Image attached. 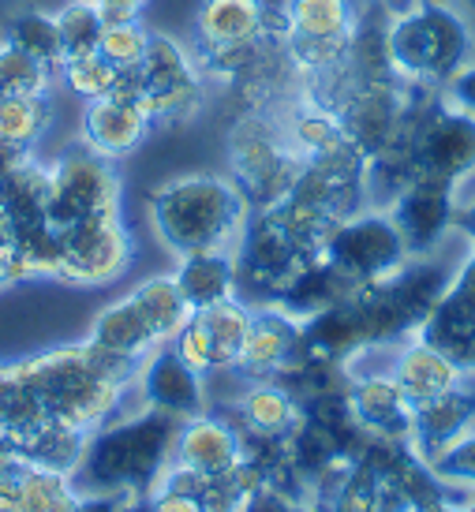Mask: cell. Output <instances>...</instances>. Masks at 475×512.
<instances>
[{"label": "cell", "instance_id": "37", "mask_svg": "<svg viewBox=\"0 0 475 512\" xmlns=\"http://www.w3.org/2000/svg\"><path fill=\"white\" fill-rule=\"evenodd\" d=\"M453 105H461V109H468V113H475V57L464 64L461 72L449 79V86L442 90Z\"/></svg>", "mask_w": 475, "mask_h": 512}, {"label": "cell", "instance_id": "29", "mask_svg": "<svg viewBox=\"0 0 475 512\" xmlns=\"http://www.w3.org/2000/svg\"><path fill=\"white\" fill-rule=\"evenodd\" d=\"M79 505H83V490L75 486L72 475L23 460V505H19V512H79Z\"/></svg>", "mask_w": 475, "mask_h": 512}, {"label": "cell", "instance_id": "25", "mask_svg": "<svg viewBox=\"0 0 475 512\" xmlns=\"http://www.w3.org/2000/svg\"><path fill=\"white\" fill-rule=\"evenodd\" d=\"M131 303L139 307V314L146 318V326L154 333L158 344H173V337L184 329V322L191 318L188 299L180 296V285H176L173 273H154L128 292Z\"/></svg>", "mask_w": 475, "mask_h": 512}, {"label": "cell", "instance_id": "26", "mask_svg": "<svg viewBox=\"0 0 475 512\" xmlns=\"http://www.w3.org/2000/svg\"><path fill=\"white\" fill-rule=\"evenodd\" d=\"M416 337L434 344L438 352H446L464 374H475V307H461L442 296Z\"/></svg>", "mask_w": 475, "mask_h": 512}, {"label": "cell", "instance_id": "27", "mask_svg": "<svg viewBox=\"0 0 475 512\" xmlns=\"http://www.w3.org/2000/svg\"><path fill=\"white\" fill-rule=\"evenodd\" d=\"M87 337L101 348H113V352H124V356L135 359H146L154 348H161L150 326H146V318L139 314V307L131 303V296H120L116 303L101 307Z\"/></svg>", "mask_w": 475, "mask_h": 512}, {"label": "cell", "instance_id": "5", "mask_svg": "<svg viewBox=\"0 0 475 512\" xmlns=\"http://www.w3.org/2000/svg\"><path fill=\"white\" fill-rule=\"evenodd\" d=\"M397 139L408 150L412 180H438L461 191L475 172V113L453 105L438 90H416Z\"/></svg>", "mask_w": 475, "mask_h": 512}, {"label": "cell", "instance_id": "36", "mask_svg": "<svg viewBox=\"0 0 475 512\" xmlns=\"http://www.w3.org/2000/svg\"><path fill=\"white\" fill-rule=\"evenodd\" d=\"M139 509H143V512H206L195 494L169 490V486H154V490L139 501Z\"/></svg>", "mask_w": 475, "mask_h": 512}, {"label": "cell", "instance_id": "12", "mask_svg": "<svg viewBox=\"0 0 475 512\" xmlns=\"http://www.w3.org/2000/svg\"><path fill=\"white\" fill-rule=\"evenodd\" d=\"M158 128V120L150 116L143 94L135 90L128 75L120 79L113 94L94 101H83V116H79V139L90 154L105 157V161H124L139 146L150 139V131Z\"/></svg>", "mask_w": 475, "mask_h": 512}, {"label": "cell", "instance_id": "13", "mask_svg": "<svg viewBox=\"0 0 475 512\" xmlns=\"http://www.w3.org/2000/svg\"><path fill=\"white\" fill-rule=\"evenodd\" d=\"M251 326V303L240 296L191 311L184 329L173 337V348L188 359L199 374H221L240 367V352Z\"/></svg>", "mask_w": 475, "mask_h": 512}, {"label": "cell", "instance_id": "24", "mask_svg": "<svg viewBox=\"0 0 475 512\" xmlns=\"http://www.w3.org/2000/svg\"><path fill=\"white\" fill-rule=\"evenodd\" d=\"M45 206H49V161H38L34 150H30L0 180V217L8 221L12 240L19 232H27V228L49 225L45 221Z\"/></svg>", "mask_w": 475, "mask_h": 512}, {"label": "cell", "instance_id": "16", "mask_svg": "<svg viewBox=\"0 0 475 512\" xmlns=\"http://www.w3.org/2000/svg\"><path fill=\"white\" fill-rule=\"evenodd\" d=\"M135 393L143 400V408H154L173 419H191L210 408V393H206V374L191 367L188 359L176 352L173 344H161L139 367V382Z\"/></svg>", "mask_w": 475, "mask_h": 512}, {"label": "cell", "instance_id": "6", "mask_svg": "<svg viewBox=\"0 0 475 512\" xmlns=\"http://www.w3.org/2000/svg\"><path fill=\"white\" fill-rule=\"evenodd\" d=\"M225 157H229V176L247 195L251 210H270L285 199L303 161L285 143V131L274 109L247 105L244 113L232 120L229 139H225Z\"/></svg>", "mask_w": 475, "mask_h": 512}, {"label": "cell", "instance_id": "39", "mask_svg": "<svg viewBox=\"0 0 475 512\" xmlns=\"http://www.w3.org/2000/svg\"><path fill=\"white\" fill-rule=\"evenodd\" d=\"M453 225L461 228L464 236L472 240V247H475V202H468V206H457V217H453Z\"/></svg>", "mask_w": 475, "mask_h": 512}, {"label": "cell", "instance_id": "40", "mask_svg": "<svg viewBox=\"0 0 475 512\" xmlns=\"http://www.w3.org/2000/svg\"><path fill=\"white\" fill-rule=\"evenodd\" d=\"M27 154H30V150H15V146L0 143V180H4V176H8V172H12Z\"/></svg>", "mask_w": 475, "mask_h": 512}, {"label": "cell", "instance_id": "17", "mask_svg": "<svg viewBox=\"0 0 475 512\" xmlns=\"http://www.w3.org/2000/svg\"><path fill=\"white\" fill-rule=\"evenodd\" d=\"M303 359V322L277 303H255L240 352L244 378H281Z\"/></svg>", "mask_w": 475, "mask_h": 512}, {"label": "cell", "instance_id": "34", "mask_svg": "<svg viewBox=\"0 0 475 512\" xmlns=\"http://www.w3.org/2000/svg\"><path fill=\"white\" fill-rule=\"evenodd\" d=\"M53 19H57L64 57H79V53H94L98 49L105 23H101V12L94 0H68V4H60L57 12H53Z\"/></svg>", "mask_w": 475, "mask_h": 512}, {"label": "cell", "instance_id": "18", "mask_svg": "<svg viewBox=\"0 0 475 512\" xmlns=\"http://www.w3.org/2000/svg\"><path fill=\"white\" fill-rule=\"evenodd\" d=\"M348 408L367 438H397L408 441L412 434V404L393 382L389 367H356L348 370Z\"/></svg>", "mask_w": 475, "mask_h": 512}, {"label": "cell", "instance_id": "22", "mask_svg": "<svg viewBox=\"0 0 475 512\" xmlns=\"http://www.w3.org/2000/svg\"><path fill=\"white\" fill-rule=\"evenodd\" d=\"M389 374H393V382L401 385V393L408 397L412 408L442 397V393H449L453 385H461L468 378L446 352H438L423 337H408V341L389 348Z\"/></svg>", "mask_w": 475, "mask_h": 512}, {"label": "cell", "instance_id": "19", "mask_svg": "<svg viewBox=\"0 0 475 512\" xmlns=\"http://www.w3.org/2000/svg\"><path fill=\"white\" fill-rule=\"evenodd\" d=\"M468 430H475V374H468L449 393L416 404L412 408V434L408 445L419 453V460H438L453 441H461Z\"/></svg>", "mask_w": 475, "mask_h": 512}, {"label": "cell", "instance_id": "23", "mask_svg": "<svg viewBox=\"0 0 475 512\" xmlns=\"http://www.w3.org/2000/svg\"><path fill=\"white\" fill-rule=\"evenodd\" d=\"M173 277H176V285H180V296L188 299L191 311H202V307H214V303H225V299L240 296L236 255L225 251V247L180 255L176 258Z\"/></svg>", "mask_w": 475, "mask_h": 512}, {"label": "cell", "instance_id": "1", "mask_svg": "<svg viewBox=\"0 0 475 512\" xmlns=\"http://www.w3.org/2000/svg\"><path fill=\"white\" fill-rule=\"evenodd\" d=\"M146 214L161 247L180 258L214 247L232 251L251 217V202L232 176L184 172L150 191Z\"/></svg>", "mask_w": 475, "mask_h": 512}, {"label": "cell", "instance_id": "8", "mask_svg": "<svg viewBox=\"0 0 475 512\" xmlns=\"http://www.w3.org/2000/svg\"><path fill=\"white\" fill-rule=\"evenodd\" d=\"M322 258L333 270L348 277L352 285H375L389 273H397L408 262V247H404L401 232L393 225L389 210L382 206H363L360 214L345 217L341 225L330 232V240L322 243Z\"/></svg>", "mask_w": 475, "mask_h": 512}, {"label": "cell", "instance_id": "41", "mask_svg": "<svg viewBox=\"0 0 475 512\" xmlns=\"http://www.w3.org/2000/svg\"><path fill=\"white\" fill-rule=\"evenodd\" d=\"M15 393V374H12V363H0V412H4V404L12 400Z\"/></svg>", "mask_w": 475, "mask_h": 512}, {"label": "cell", "instance_id": "28", "mask_svg": "<svg viewBox=\"0 0 475 512\" xmlns=\"http://www.w3.org/2000/svg\"><path fill=\"white\" fill-rule=\"evenodd\" d=\"M53 128V105L49 98H15L0 94V143L15 150H34Z\"/></svg>", "mask_w": 475, "mask_h": 512}, {"label": "cell", "instance_id": "11", "mask_svg": "<svg viewBox=\"0 0 475 512\" xmlns=\"http://www.w3.org/2000/svg\"><path fill=\"white\" fill-rule=\"evenodd\" d=\"M131 258H135V240L124 225V210L87 217L60 232L57 281L79 288L113 285L128 273Z\"/></svg>", "mask_w": 475, "mask_h": 512}, {"label": "cell", "instance_id": "33", "mask_svg": "<svg viewBox=\"0 0 475 512\" xmlns=\"http://www.w3.org/2000/svg\"><path fill=\"white\" fill-rule=\"evenodd\" d=\"M150 38H154V30H146L143 19H128V23H105V30H101V38H98V53L109 60L120 75H128L146 60Z\"/></svg>", "mask_w": 475, "mask_h": 512}, {"label": "cell", "instance_id": "45", "mask_svg": "<svg viewBox=\"0 0 475 512\" xmlns=\"http://www.w3.org/2000/svg\"><path fill=\"white\" fill-rule=\"evenodd\" d=\"M404 512H408V509H404Z\"/></svg>", "mask_w": 475, "mask_h": 512}, {"label": "cell", "instance_id": "14", "mask_svg": "<svg viewBox=\"0 0 475 512\" xmlns=\"http://www.w3.org/2000/svg\"><path fill=\"white\" fill-rule=\"evenodd\" d=\"M412 94H416V86H401L397 79H389V83H352L345 98L337 101V116H341L348 143L367 161L397 139Z\"/></svg>", "mask_w": 475, "mask_h": 512}, {"label": "cell", "instance_id": "21", "mask_svg": "<svg viewBox=\"0 0 475 512\" xmlns=\"http://www.w3.org/2000/svg\"><path fill=\"white\" fill-rule=\"evenodd\" d=\"M217 412L229 415L236 430L262 434V438H288L303 419L300 400L292 397V389L277 378H247L240 385V393L229 404H221Z\"/></svg>", "mask_w": 475, "mask_h": 512}, {"label": "cell", "instance_id": "44", "mask_svg": "<svg viewBox=\"0 0 475 512\" xmlns=\"http://www.w3.org/2000/svg\"><path fill=\"white\" fill-rule=\"evenodd\" d=\"M382 4H386V0H382Z\"/></svg>", "mask_w": 475, "mask_h": 512}, {"label": "cell", "instance_id": "43", "mask_svg": "<svg viewBox=\"0 0 475 512\" xmlns=\"http://www.w3.org/2000/svg\"><path fill=\"white\" fill-rule=\"evenodd\" d=\"M131 512H143V509H139V501H135V509H131Z\"/></svg>", "mask_w": 475, "mask_h": 512}, {"label": "cell", "instance_id": "2", "mask_svg": "<svg viewBox=\"0 0 475 512\" xmlns=\"http://www.w3.org/2000/svg\"><path fill=\"white\" fill-rule=\"evenodd\" d=\"M180 419L154 408L116 415L87 438L83 460L75 468V486L83 494H124L143 501L158 475L173 460Z\"/></svg>", "mask_w": 475, "mask_h": 512}, {"label": "cell", "instance_id": "42", "mask_svg": "<svg viewBox=\"0 0 475 512\" xmlns=\"http://www.w3.org/2000/svg\"><path fill=\"white\" fill-rule=\"evenodd\" d=\"M457 4H461L464 15H468V19H472V23H475V0H457Z\"/></svg>", "mask_w": 475, "mask_h": 512}, {"label": "cell", "instance_id": "10", "mask_svg": "<svg viewBox=\"0 0 475 512\" xmlns=\"http://www.w3.org/2000/svg\"><path fill=\"white\" fill-rule=\"evenodd\" d=\"M120 172L113 161L90 154L87 146H79L72 154L49 161V206H45V221L64 232V228L79 225L87 217L116 214L120 210Z\"/></svg>", "mask_w": 475, "mask_h": 512}, {"label": "cell", "instance_id": "15", "mask_svg": "<svg viewBox=\"0 0 475 512\" xmlns=\"http://www.w3.org/2000/svg\"><path fill=\"white\" fill-rule=\"evenodd\" d=\"M457 187L438 184V180H408V184L389 199V217L401 232L408 255H431L434 247L442 243L449 228H453V217H457Z\"/></svg>", "mask_w": 475, "mask_h": 512}, {"label": "cell", "instance_id": "4", "mask_svg": "<svg viewBox=\"0 0 475 512\" xmlns=\"http://www.w3.org/2000/svg\"><path fill=\"white\" fill-rule=\"evenodd\" d=\"M12 370L15 378L49 408V415H57V419L87 430V434L113 423L116 415H124V397L131 393V389H120L109 378H101L83 341L15 359Z\"/></svg>", "mask_w": 475, "mask_h": 512}, {"label": "cell", "instance_id": "31", "mask_svg": "<svg viewBox=\"0 0 475 512\" xmlns=\"http://www.w3.org/2000/svg\"><path fill=\"white\" fill-rule=\"evenodd\" d=\"M0 38H8V42L19 45V49L30 53L34 60L49 64L53 72H60V64H64V45H60V30H57L53 12H38V8L19 12Z\"/></svg>", "mask_w": 475, "mask_h": 512}, {"label": "cell", "instance_id": "30", "mask_svg": "<svg viewBox=\"0 0 475 512\" xmlns=\"http://www.w3.org/2000/svg\"><path fill=\"white\" fill-rule=\"evenodd\" d=\"M57 86V72L23 53L19 45L0 38V94H15V98H49Z\"/></svg>", "mask_w": 475, "mask_h": 512}, {"label": "cell", "instance_id": "35", "mask_svg": "<svg viewBox=\"0 0 475 512\" xmlns=\"http://www.w3.org/2000/svg\"><path fill=\"white\" fill-rule=\"evenodd\" d=\"M431 471L449 486H475V430H468L438 460H431Z\"/></svg>", "mask_w": 475, "mask_h": 512}, {"label": "cell", "instance_id": "9", "mask_svg": "<svg viewBox=\"0 0 475 512\" xmlns=\"http://www.w3.org/2000/svg\"><path fill=\"white\" fill-rule=\"evenodd\" d=\"M135 90L143 94L146 109L158 124H184L206 101V75L191 57V45H180L169 34H154L146 60L128 72Z\"/></svg>", "mask_w": 475, "mask_h": 512}, {"label": "cell", "instance_id": "32", "mask_svg": "<svg viewBox=\"0 0 475 512\" xmlns=\"http://www.w3.org/2000/svg\"><path fill=\"white\" fill-rule=\"evenodd\" d=\"M124 75L116 72L109 60L101 57L98 49L94 53H79V57H64L57 72V83L75 94L79 101H94V98H105V94H113L116 86H120Z\"/></svg>", "mask_w": 475, "mask_h": 512}, {"label": "cell", "instance_id": "3", "mask_svg": "<svg viewBox=\"0 0 475 512\" xmlns=\"http://www.w3.org/2000/svg\"><path fill=\"white\" fill-rule=\"evenodd\" d=\"M386 49L393 79L416 90H446L475 57V30L457 0H412L389 12Z\"/></svg>", "mask_w": 475, "mask_h": 512}, {"label": "cell", "instance_id": "38", "mask_svg": "<svg viewBox=\"0 0 475 512\" xmlns=\"http://www.w3.org/2000/svg\"><path fill=\"white\" fill-rule=\"evenodd\" d=\"M446 299L461 303V307H475V247H472V255H468V262L449 277Z\"/></svg>", "mask_w": 475, "mask_h": 512}, {"label": "cell", "instance_id": "20", "mask_svg": "<svg viewBox=\"0 0 475 512\" xmlns=\"http://www.w3.org/2000/svg\"><path fill=\"white\" fill-rule=\"evenodd\" d=\"M244 460V445H240V430L225 412L206 408L202 415H191L180 423L173 445V464L191 468L199 475H225Z\"/></svg>", "mask_w": 475, "mask_h": 512}, {"label": "cell", "instance_id": "7", "mask_svg": "<svg viewBox=\"0 0 475 512\" xmlns=\"http://www.w3.org/2000/svg\"><path fill=\"white\" fill-rule=\"evenodd\" d=\"M191 27V57L206 83H232L262 38L277 34L285 42L281 8H270L266 0H199Z\"/></svg>", "mask_w": 475, "mask_h": 512}]
</instances>
